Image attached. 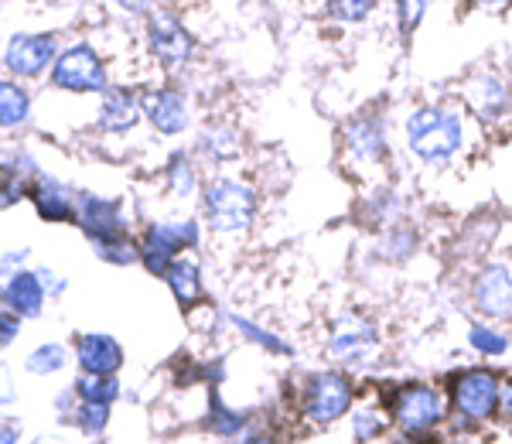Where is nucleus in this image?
Here are the masks:
<instances>
[{
	"label": "nucleus",
	"instance_id": "33",
	"mask_svg": "<svg viewBox=\"0 0 512 444\" xmlns=\"http://www.w3.org/2000/svg\"><path fill=\"white\" fill-rule=\"evenodd\" d=\"M96 253L103 260L110 263H120V267H127V263L140 260V250L130 240H110V243H96Z\"/></svg>",
	"mask_w": 512,
	"mask_h": 444
},
{
	"label": "nucleus",
	"instance_id": "29",
	"mask_svg": "<svg viewBox=\"0 0 512 444\" xmlns=\"http://www.w3.org/2000/svg\"><path fill=\"white\" fill-rule=\"evenodd\" d=\"M383 0H328V14L338 24H366Z\"/></svg>",
	"mask_w": 512,
	"mask_h": 444
},
{
	"label": "nucleus",
	"instance_id": "1",
	"mask_svg": "<svg viewBox=\"0 0 512 444\" xmlns=\"http://www.w3.org/2000/svg\"><path fill=\"white\" fill-rule=\"evenodd\" d=\"M407 151L424 168H451L465 147V110L454 103H424L403 120Z\"/></svg>",
	"mask_w": 512,
	"mask_h": 444
},
{
	"label": "nucleus",
	"instance_id": "23",
	"mask_svg": "<svg viewBox=\"0 0 512 444\" xmlns=\"http://www.w3.org/2000/svg\"><path fill=\"white\" fill-rule=\"evenodd\" d=\"M31 113V96L28 89L18 86L11 79H0V130L21 127Z\"/></svg>",
	"mask_w": 512,
	"mask_h": 444
},
{
	"label": "nucleus",
	"instance_id": "12",
	"mask_svg": "<svg viewBox=\"0 0 512 444\" xmlns=\"http://www.w3.org/2000/svg\"><path fill=\"white\" fill-rule=\"evenodd\" d=\"M465 103L478 120H502L512 110V86L492 69H478L465 79Z\"/></svg>",
	"mask_w": 512,
	"mask_h": 444
},
{
	"label": "nucleus",
	"instance_id": "7",
	"mask_svg": "<svg viewBox=\"0 0 512 444\" xmlns=\"http://www.w3.org/2000/svg\"><path fill=\"white\" fill-rule=\"evenodd\" d=\"M379 345V328L373 318L366 315H342L328 332V356L335 359L338 366H362L373 359Z\"/></svg>",
	"mask_w": 512,
	"mask_h": 444
},
{
	"label": "nucleus",
	"instance_id": "22",
	"mask_svg": "<svg viewBox=\"0 0 512 444\" xmlns=\"http://www.w3.org/2000/svg\"><path fill=\"white\" fill-rule=\"evenodd\" d=\"M390 427H393L390 410L373 407V404L355 407L352 417H349V431H352V441L355 444H373V441L383 438V434L390 431Z\"/></svg>",
	"mask_w": 512,
	"mask_h": 444
},
{
	"label": "nucleus",
	"instance_id": "24",
	"mask_svg": "<svg viewBox=\"0 0 512 444\" xmlns=\"http://www.w3.org/2000/svg\"><path fill=\"white\" fill-rule=\"evenodd\" d=\"M205 154H209L212 161L226 164V161H236L239 154H243V134H239L236 127H226V123H219V127L205 130L202 141H198Z\"/></svg>",
	"mask_w": 512,
	"mask_h": 444
},
{
	"label": "nucleus",
	"instance_id": "40",
	"mask_svg": "<svg viewBox=\"0 0 512 444\" xmlns=\"http://www.w3.org/2000/svg\"><path fill=\"white\" fill-rule=\"evenodd\" d=\"M0 444H21L18 438H14L11 427H0Z\"/></svg>",
	"mask_w": 512,
	"mask_h": 444
},
{
	"label": "nucleus",
	"instance_id": "18",
	"mask_svg": "<svg viewBox=\"0 0 512 444\" xmlns=\"http://www.w3.org/2000/svg\"><path fill=\"white\" fill-rule=\"evenodd\" d=\"M164 281H168L171 294H175V301L181 304V308H195V304L202 301V294H205L202 270H198V263L192 257H178L168 267Z\"/></svg>",
	"mask_w": 512,
	"mask_h": 444
},
{
	"label": "nucleus",
	"instance_id": "19",
	"mask_svg": "<svg viewBox=\"0 0 512 444\" xmlns=\"http://www.w3.org/2000/svg\"><path fill=\"white\" fill-rule=\"evenodd\" d=\"M4 298L11 304L14 315L35 318L41 311V304H45V284L38 281V274H24V270H18V274L11 277V284H7Z\"/></svg>",
	"mask_w": 512,
	"mask_h": 444
},
{
	"label": "nucleus",
	"instance_id": "16",
	"mask_svg": "<svg viewBox=\"0 0 512 444\" xmlns=\"http://www.w3.org/2000/svg\"><path fill=\"white\" fill-rule=\"evenodd\" d=\"M79 366L86 369L89 376H113L123 366V349L117 339L110 335H82L76 345Z\"/></svg>",
	"mask_w": 512,
	"mask_h": 444
},
{
	"label": "nucleus",
	"instance_id": "27",
	"mask_svg": "<svg viewBox=\"0 0 512 444\" xmlns=\"http://www.w3.org/2000/svg\"><path fill=\"white\" fill-rule=\"evenodd\" d=\"M164 175H168L171 195H178V199H192L198 192V171L188 154H175V158L168 161V168H164Z\"/></svg>",
	"mask_w": 512,
	"mask_h": 444
},
{
	"label": "nucleus",
	"instance_id": "21",
	"mask_svg": "<svg viewBox=\"0 0 512 444\" xmlns=\"http://www.w3.org/2000/svg\"><path fill=\"white\" fill-rule=\"evenodd\" d=\"M468 345H472V352L482 359H502V356H509L512 339H509V332H502L495 322L478 318V322L468 325Z\"/></svg>",
	"mask_w": 512,
	"mask_h": 444
},
{
	"label": "nucleus",
	"instance_id": "28",
	"mask_svg": "<svg viewBox=\"0 0 512 444\" xmlns=\"http://www.w3.org/2000/svg\"><path fill=\"white\" fill-rule=\"evenodd\" d=\"M209 424H212V434H219V438H236V434L246 427V414H243V410H236V407H226L219 393H212Z\"/></svg>",
	"mask_w": 512,
	"mask_h": 444
},
{
	"label": "nucleus",
	"instance_id": "11",
	"mask_svg": "<svg viewBox=\"0 0 512 444\" xmlns=\"http://www.w3.org/2000/svg\"><path fill=\"white\" fill-rule=\"evenodd\" d=\"M144 38H147V48H151L154 59H158L161 65H168V69L185 65L195 52L192 31L185 28V21H181L175 11H151L147 14Z\"/></svg>",
	"mask_w": 512,
	"mask_h": 444
},
{
	"label": "nucleus",
	"instance_id": "37",
	"mask_svg": "<svg viewBox=\"0 0 512 444\" xmlns=\"http://www.w3.org/2000/svg\"><path fill=\"white\" fill-rule=\"evenodd\" d=\"M499 414L512 424V383L502 380V397H499Z\"/></svg>",
	"mask_w": 512,
	"mask_h": 444
},
{
	"label": "nucleus",
	"instance_id": "15",
	"mask_svg": "<svg viewBox=\"0 0 512 444\" xmlns=\"http://www.w3.org/2000/svg\"><path fill=\"white\" fill-rule=\"evenodd\" d=\"M144 117L151 120V127L158 134L178 137L192 123V110H188V100L178 89H154V93L144 96Z\"/></svg>",
	"mask_w": 512,
	"mask_h": 444
},
{
	"label": "nucleus",
	"instance_id": "31",
	"mask_svg": "<svg viewBox=\"0 0 512 444\" xmlns=\"http://www.w3.org/2000/svg\"><path fill=\"white\" fill-rule=\"evenodd\" d=\"M396 4V21H400V31L403 35H414L420 28V21H424L427 14V4L431 0H393Z\"/></svg>",
	"mask_w": 512,
	"mask_h": 444
},
{
	"label": "nucleus",
	"instance_id": "3",
	"mask_svg": "<svg viewBox=\"0 0 512 444\" xmlns=\"http://www.w3.org/2000/svg\"><path fill=\"white\" fill-rule=\"evenodd\" d=\"M260 199L256 188L243 178L219 175L202 188V212L205 222L212 226V233L219 236H243L253 226Z\"/></svg>",
	"mask_w": 512,
	"mask_h": 444
},
{
	"label": "nucleus",
	"instance_id": "9",
	"mask_svg": "<svg viewBox=\"0 0 512 444\" xmlns=\"http://www.w3.org/2000/svg\"><path fill=\"white\" fill-rule=\"evenodd\" d=\"M52 86L65 89V93H106V69L99 62L96 48L72 45L59 52L52 65Z\"/></svg>",
	"mask_w": 512,
	"mask_h": 444
},
{
	"label": "nucleus",
	"instance_id": "35",
	"mask_svg": "<svg viewBox=\"0 0 512 444\" xmlns=\"http://www.w3.org/2000/svg\"><path fill=\"white\" fill-rule=\"evenodd\" d=\"M18 328H21V322H18V315H4L0 311V345H7L18 335Z\"/></svg>",
	"mask_w": 512,
	"mask_h": 444
},
{
	"label": "nucleus",
	"instance_id": "17",
	"mask_svg": "<svg viewBox=\"0 0 512 444\" xmlns=\"http://www.w3.org/2000/svg\"><path fill=\"white\" fill-rule=\"evenodd\" d=\"M144 117V100H137L130 89H106V100L99 106V127L110 134H127Z\"/></svg>",
	"mask_w": 512,
	"mask_h": 444
},
{
	"label": "nucleus",
	"instance_id": "32",
	"mask_svg": "<svg viewBox=\"0 0 512 444\" xmlns=\"http://www.w3.org/2000/svg\"><path fill=\"white\" fill-rule=\"evenodd\" d=\"M65 366V349L62 345H41L38 352H31L28 369L31 373H55V369Z\"/></svg>",
	"mask_w": 512,
	"mask_h": 444
},
{
	"label": "nucleus",
	"instance_id": "6",
	"mask_svg": "<svg viewBox=\"0 0 512 444\" xmlns=\"http://www.w3.org/2000/svg\"><path fill=\"white\" fill-rule=\"evenodd\" d=\"M198 243H202V222L198 219H164L147 226L137 250H140V263L154 277H164L171 263L181 257V250H195Z\"/></svg>",
	"mask_w": 512,
	"mask_h": 444
},
{
	"label": "nucleus",
	"instance_id": "4",
	"mask_svg": "<svg viewBox=\"0 0 512 444\" xmlns=\"http://www.w3.org/2000/svg\"><path fill=\"white\" fill-rule=\"evenodd\" d=\"M390 417L393 427H400V434H407V438H431L451 417L448 393L437 383H424V380L403 383L393 393Z\"/></svg>",
	"mask_w": 512,
	"mask_h": 444
},
{
	"label": "nucleus",
	"instance_id": "13",
	"mask_svg": "<svg viewBox=\"0 0 512 444\" xmlns=\"http://www.w3.org/2000/svg\"><path fill=\"white\" fill-rule=\"evenodd\" d=\"M59 59L55 35H14L4 48V65L21 79H35Z\"/></svg>",
	"mask_w": 512,
	"mask_h": 444
},
{
	"label": "nucleus",
	"instance_id": "36",
	"mask_svg": "<svg viewBox=\"0 0 512 444\" xmlns=\"http://www.w3.org/2000/svg\"><path fill=\"white\" fill-rule=\"evenodd\" d=\"M120 11H130V14H151L154 11V0H113Z\"/></svg>",
	"mask_w": 512,
	"mask_h": 444
},
{
	"label": "nucleus",
	"instance_id": "38",
	"mask_svg": "<svg viewBox=\"0 0 512 444\" xmlns=\"http://www.w3.org/2000/svg\"><path fill=\"white\" fill-rule=\"evenodd\" d=\"M14 400V390H11V376H7V369L0 366V404H11Z\"/></svg>",
	"mask_w": 512,
	"mask_h": 444
},
{
	"label": "nucleus",
	"instance_id": "2",
	"mask_svg": "<svg viewBox=\"0 0 512 444\" xmlns=\"http://www.w3.org/2000/svg\"><path fill=\"white\" fill-rule=\"evenodd\" d=\"M499 397H502V376L489 366H465L451 373L448 380V404H451V424L458 431L489 424L499 417Z\"/></svg>",
	"mask_w": 512,
	"mask_h": 444
},
{
	"label": "nucleus",
	"instance_id": "5",
	"mask_svg": "<svg viewBox=\"0 0 512 444\" xmlns=\"http://www.w3.org/2000/svg\"><path fill=\"white\" fill-rule=\"evenodd\" d=\"M355 404V386L349 373L342 369H321L304 380L301 390V417L315 427H332L342 417L352 414Z\"/></svg>",
	"mask_w": 512,
	"mask_h": 444
},
{
	"label": "nucleus",
	"instance_id": "25",
	"mask_svg": "<svg viewBox=\"0 0 512 444\" xmlns=\"http://www.w3.org/2000/svg\"><path fill=\"white\" fill-rule=\"evenodd\" d=\"M229 322H233V328H236L239 335H243L246 342L260 345V349H263V352H270V356H294V345H291V342H284L277 332H270V328L256 325L253 318H246V315H229Z\"/></svg>",
	"mask_w": 512,
	"mask_h": 444
},
{
	"label": "nucleus",
	"instance_id": "34",
	"mask_svg": "<svg viewBox=\"0 0 512 444\" xmlns=\"http://www.w3.org/2000/svg\"><path fill=\"white\" fill-rule=\"evenodd\" d=\"M110 421V404H82L79 410V424L86 427L89 434H99Z\"/></svg>",
	"mask_w": 512,
	"mask_h": 444
},
{
	"label": "nucleus",
	"instance_id": "41",
	"mask_svg": "<svg viewBox=\"0 0 512 444\" xmlns=\"http://www.w3.org/2000/svg\"><path fill=\"white\" fill-rule=\"evenodd\" d=\"M482 7H502V4H512V0H478Z\"/></svg>",
	"mask_w": 512,
	"mask_h": 444
},
{
	"label": "nucleus",
	"instance_id": "10",
	"mask_svg": "<svg viewBox=\"0 0 512 444\" xmlns=\"http://www.w3.org/2000/svg\"><path fill=\"white\" fill-rule=\"evenodd\" d=\"M472 304L485 322H512V267L492 260L472 277Z\"/></svg>",
	"mask_w": 512,
	"mask_h": 444
},
{
	"label": "nucleus",
	"instance_id": "26",
	"mask_svg": "<svg viewBox=\"0 0 512 444\" xmlns=\"http://www.w3.org/2000/svg\"><path fill=\"white\" fill-rule=\"evenodd\" d=\"M417 250V233L410 226H403V222H396V226H390L383 233V240H379V253H383L386 260L393 263H403L410 260Z\"/></svg>",
	"mask_w": 512,
	"mask_h": 444
},
{
	"label": "nucleus",
	"instance_id": "20",
	"mask_svg": "<svg viewBox=\"0 0 512 444\" xmlns=\"http://www.w3.org/2000/svg\"><path fill=\"white\" fill-rule=\"evenodd\" d=\"M35 205H38V212H41V219H48V222H65V219H72L76 216V199H72V192L65 185H59L55 178H41L35 192Z\"/></svg>",
	"mask_w": 512,
	"mask_h": 444
},
{
	"label": "nucleus",
	"instance_id": "39",
	"mask_svg": "<svg viewBox=\"0 0 512 444\" xmlns=\"http://www.w3.org/2000/svg\"><path fill=\"white\" fill-rule=\"evenodd\" d=\"M239 444H280V441L270 438V434H250V438H243Z\"/></svg>",
	"mask_w": 512,
	"mask_h": 444
},
{
	"label": "nucleus",
	"instance_id": "30",
	"mask_svg": "<svg viewBox=\"0 0 512 444\" xmlns=\"http://www.w3.org/2000/svg\"><path fill=\"white\" fill-rule=\"evenodd\" d=\"M120 386L113 376H89V380L79 383V397L86 400V404H110V400H117Z\"/></svg>",
	"mask_w": 512,
	"mask_h": 444
},
{
	"label": "nucleus",
	"instance_id": "14",
	"mask_svg": "<svg viewBox=\"0 0 512 444\" xmlns=\"http://www.w3.org/2000/svg\"><path fill=\"white\" fill-rule=\"evenodd\" d=\"M76 219L86 229V236H93V243H110V240H127L130 222L123 216V209L110 199L99 195H79L76 199Z\"/></svg>",
	"mask_w": 512,
	"mask_h": 444
},
{
	"label": "nucleus",
	"instance_id": "8",
	"mask_svg": "<svg viewBox=\"0 0 512 444\" xmlns=\"http://www.w3.org/2000/svg\"><path fill=\"white\" fill-rule=\"evenodd\" d=\"M342 147H345V158L352 164L379 168L386 161V154H390V130H386L383 113L369 110L352 117L342 130Z\"/></svg>",
	"mask_w": 512,
	"mask_h": 444
}]
</instances>
